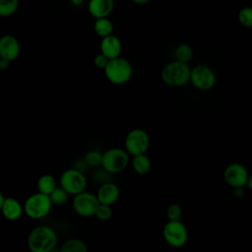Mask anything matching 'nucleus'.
<instances>
[{
  "instance_id": "aec40b11",
  "label": "nucleus",
  "mask_w": 252,
  "mask_h": 252,
  "mask_svg": "<svg viewBox=\"0 0 252 252\" xmlns=\"http://www.w3.org/2000/svg\"><path fill=\"white\" fill-rule=\"evenodd\" d=\"M113 23L108 18L96 19L94 23V31L100 38L113 34Z\"/></svg>"
},
{
  "instance_id": "2f4dec72",
  "label": "nucleus",
  "mask_w": 252,
  "mask_h": 252,
  "mask_svg": "<svg viewBox=\"0 0 252 252\" xmlns=\"http://www.w3.org/2000/svg\"><path fill=\"white\" fill-rule=\"evenodd\" d=\"M131 1L138 5H144V4H147L150 0H131Z\"/></svg>"
},
{
  "instance_id": "4468645a",
  "label": "nucleus",
  "mask_w": 252,
  "mask_h": 252,
  "mask_svg": "<svg viewBox=\"0 0 252 252\" xmlns=\"http://www.w3.org/2000/svg\"><path fill=\"white\" fill-rule=\"evenodd\" d=\"M120 195V190L119 187L110 181L103 182L97 192H96V197L98 199V202L103 205H108L111 206L113 205L119 198Z\"/></svg>"
},
{
  "instance_id": "1a4fd4ad",
  "label": "nucleus",
  "mask_w": 252,
  "mask_h": 252,
  "mask_svg": "<svg viewBox=\"0 0 252 252\" xmlns=\"http://www.w3.org/2000/svg\"><path fill=\"white\" fill-rule=\"evenodd\" d=\"M217 77L214 70L205 64H198L191 69L190 83L199 91H209L216 85Z\"/></svg>"
},
{
  "instance_id": "9b49d317",
  "label": "nucleus",
  "mask_w": 252,
  "mask_h": 252,
  "mask_svg": "<svg viewBox=\"0 0 252 252\" xmlns=\"http://www.w3.org/2000/svg\"><path fill=\"white\" fill-rule=\"evenodd\" d=\"M248 177L249 172L247 168L239 162L229 163L223 170V179L225 183L233 189L246 186Z\"/></svg>"
},
{
  "instance_id": "b1692460",
  "label": "nucleus",
  "mask_w": 252,
  "mask_h": 252,
  "mask_svg": "<svg viewBox=\"0 0 252 252\" xmlns=\"http://www.w3.org/2000/svg\"><path fill=\"white\" fill-rule=\"evenodd\" d=\"M84 161L86 162L87 166H90V167L99 166L101 165V162H102V153L96 150H91L85 155Z\"/></svg>"
},
{
  "instance_id": "6e6552de",
  "label": "nucleus",
  "mask_w": 252,
  "mask_h": 252,
  "mask_svg": "<svg viewBox=\"0 0 252 252\" xmlns=\"http://www.w3.org/2000/svg\"><path fill=\"white\" fill-rule=\"evenodd\" d=\"M162 236L168 245L180 248L188 240V230L181 220H167L162 227Z\"/></svg>"
},
{
  "instance_id": "20e7f679",
  "label": "nucleus",
  "mask_w": 252,
  "mask_h": 252,
  "mask_svg": "<svg viewBox=\"0 0 252 252\" xmlns=\"http://www.w3.org/2000/svg\"><path fill=\"white\" fill-rule=\"evenodd\" d=\"M130 162V155L124 148H110L102 153L101 166L108 174L122 172Z\"/></svg>"
},
{
  "instance_id": "4be33fe9",
  "label": "nucleus",
  "mask_w": 252,
  "mask_h": 252,
  "mask_svg": "<svg viewBox=\"0 0 252 252\" xmlns=\"http://www.w3.org/2000/svg\"><path fill=\"white\" fill-rule=\"evenodd\" d=\"M20 0H0V16L10 17L15 14L19 8Z\"/></svg>"
},
{
  "instance_id": "bb28decb",
  "label": "nucleus",
  "mask_w": 252,
  "mask_h": 252,
  "mask_svg": "<svg viewBox=\"0 0 252 252\" xmlns=\"http://www.w3.org/2000/svg\"><path fill=\"white\" fill-rule=\"evenodd\" d=\"M94 217L102 221L108 220L111 217H112V209L111 206L108 205H103V204H99L96 211H95V215Z\"/></svg>"
},
{
  "instance_id": "5701e85b",
  "label": "nucleus",
  "mask_w": 252,
  "mask_h": 252,
  "mask_svg": "<svg viewBox=\"0 0 252 252\" xmlns=\"http://www.w3.org/2000/svg\"><path fill=\"white\" fill-rule=\"evenodd\" d=\"M69 196H70V194L64 188H62L60 185L57 186L54 189V191L49 195L52 204L55 206L65 205L69 200Z\"/></svg>"
},
{
  "instance_id": "f03ea898",
  "label": "nucleus",
  "mask_w": 252,
  "mask_h": 252,
  "mask_svg": "<svg viewBox=\"0 0 252 252\" xmlns=\"http://www.w3.org/2000/svg\"><path fill=\"white\" fill-rule=\"evenodd\" d=\"M191 68L188 64L173 60L165 64L160 71V79L166 86L179 88L190 82Z\"/></svg>"
},
{
  "instance_id": "9d476101",
  "label": "nucleus",
  "mask_w": 252,
  "mask_h": 252,
  "mask_svg": "<svg viewBox=\"0 0 252 252\" xmlns=\"http://www.w3.org/2000/svg\"><path fill=\"white\" fill-rule=\"evenodd\" d=\"M99 204L100 203L98 202L96 194L94 195L88 191L75 195L72 199V207L75 213L84 218L94 216Z\"/></svg>"
},
{
  "instance_id": "423d86ee",
  "label": "nucleus",
  "mask_w": 252,
  "mask_h": 252,
  "mask_svg": "<svg viewBox=\"0 0 252 252\" xmlns=\"http://www.w3.org/2000/svg\"><path fill=\"white\" fill-rule=\"evenodd\" d=\"M59 185L70 195H78L87 189L88 181L86 175L78 168H68L64 170L59 178Z\"/></svg>"
},
{
  "instance_id": "7c9ffc66",
  "label": "nucleus",
  "mask_w": 252,
  "mask_h": 252,
  "mask_svg": "<svg viewBox=\"0 0 252 252\" xmlns=\"http://www.w3.org/2000/svg\"><path fill=\"white\" fill-rule=\"evenodd\" d=\"M69 1L74 6H80V5H82L85 2V0H69Z\"/></svg>"
},
{
  "instance_id": "cd10ccee",
  "label": "nucleus",
  "mask_w": 252,
  "mask_h": 252,
  "mask_svg": "<svg viewBox=\"0 0 252 252\" xmlns=\"http://www.w3.org/2000/svg\"><path fill=\"white\" fill-rule=\"evenodd\" d=\"M110 59H108L106 56H104L102 53H98L96 54L94 57V64L96 68L98 69H101V70H104L105 67L107 66L108 62H109Z\"/></svg>"
},
{
  "instance_id": "f8f14e48",
  "label": "nucleus",
  "mask_w": 252,
  "mask_h": 252,
  "mask_svg": "<svg viewBox=\"0 0 252 252\" xmlns=\"http://www.w3.org/2000/svg\"><path fill=\"white\" fill-rule=\"evenodd\" d=\"M21 52L18 38L13 34H4L0 38V58L10 62L16 60Z\"/></svg>"
},
{
  "instance_id": "2eb2a0df",
  "label": "nucleus",
  "mask_w": 252,
  "mask_h": 252,
  "mask_svg": "<svg viewBox=\"0 0 252 252\" xmlns=\"http://www.w3.org/2000/svg\"><path fill=\"white\" fill-rule=\"evenodd\" d=\"M114 9V0H89L88 11L96 19L108 18Z\"/></svg>"
},
{
  "instance_id": "7ed1b4c3",
  "label": "nucleus",
  "mask_w": 252,
  "mask_h": 252,
  "mask_svg": "<svg viewBox=\"0 0 252 252\" xmlns=\"http://www.w3.org/2000/svg\"><path fill=\"white\" fill-rule=\"evenodd\" d=\"M103 73L109 83L121 86L128 83L132 78L133 66L128 59L120 56L109 60Z\"/></svg>"
},
{
  "instance_id": "393cba45",
  "label": "nucleus",
  "mask_w": 252,
  "mask_h": 252,
  "mask_svg": "<svg viewBox=\"0 0 252 252\" xmlns=\"http://www.w3.org/2000/svg\"><path fill=\"white\" fill-rule=\"evenodd\" d=\"M239 24L245 28H252V7L246 6L241 8L237 14Z\"/></svg>"
},
{
  "instance_id": "f257e3e1",
  "label": "nucleus",
  "mask_w": 252,
  "mask_h": 252,
  "mask_svg": "<svg viewBox=\"0 0 252 252\" xmlns=\"http://www.w3.org/2000/svg\"><path fill=\"white\" fill-rule=\"evenodd\" d=\"M58 237L55 230L44 224L34 226L29 233L27 244L31 252H51L56 248Z\"/></svg>"
},
{
  "instance_id": "412c9836",
  "label": "nucleus",
  "mask_w": 252,
  "mask_h": 252,
  "mask_svg": "<svg viewBox=\"0 0 252 252\" xmlns=\"http://www.w3.org/2000/svg\"><path fill=\"white\" fill-rule=\"evenodd\" d=\"M193 54H194L193 48L187 43L178 44L174 50L175 60L182 63H186V64H188L191 61Z\"/></svg>"
},
{
  "instance_id": "6ab92c4d",
  "label": "nucleus",
  "mask_w": 252,
  "mask_h": 252,
  "mask_svg": "<svg viewBox=\"0 0 252 252\" xmlns=\"http://www.w3.org/2000/svg\"><path fill=\"white\" fill-rule=\"evenodd\" d=\"M60 252H89L88 245L80 238H69L59 247Z\"/></svg>"
},
{
  "instance_id": "a878e982",
  "label": "nucleus",
  "mask_w": 252,
  "mask_h": 252,
  "mask_svg": "<svg viewBox=\"0 0 252 252\" xmlns=\"http://www.w3.org/2000/svg\"><path fill=\"white\" fill-rule=\"evenodd\" d=\"M182 216V209L176 203L170 204L166 208V218L168 220H180Z\"/></svg>"
},
{
  "instance_id": "c756f323",
  "label": "nucleus",
  "mask_w": 252,
  "mask_h": 252,
  "mask_svg": "<svg viewBox=\"0 0 252 252\" xmlns=\"http://www.w3.org/2000/svg\"><path fill=\"white\" fill-rule=\"evenodd\" d=\"M234 194H235L236 197H242V195L244 194L243 188H235L234 189Z\"/></svg>"
},
{
  "instance_id": "f3484780",
  "label": "nucleus",
  "mask_w": 252,
  "mask_h": 252,
  "mask_svg": "<svg viewBox=\"0 0 252 252\" xmlns=\"http://www.w3.org/2000/svg\"><path fill=\"white\" fill-rule=\"evenodd\" d=\"M57 187L56 179L53 175L45 173L39 176V178L36 181V189L37 192L42 193L44 195H50L54 189Z\"/></svg>"
},
{
  "instance_id": "ddd939ff",
  "label": "nucleus",
  "mask_w": 252,
  "mask_h": 252,
  "mask_svg": "<svg viewBox=\"0 0 252 252\" xmlns=\"http://www.w3.org/2000/svg\"><path fill=\"white\" fill-rule=\"evenodd\" d=\"M99 51L110 60L120 57L122 51L120 38L114 34L101 38L99 42Z\"/></svg>"
},
{
  "instance_id": "0eeeda50",
  "label": "nucleus",
  "mask_w": 252,
  "mask_h": 252,
  "mask_svg": "<svg viewBox=\"0 0 252 252\" xmlns=\"http://www.w3.org/2000/svg\"><path fill=\"white\" fill-rule=\"evenodd\" d=\"M150 148V136L142 128H134L130 130L124 140V149L132 156L146 154Z\"/></svg>"
},
{
  "instance_id": "dca6fc26",
  "label": "nucleus",
  "mask_w": 252,
  "mask_h": 252,
  "mask_svg": "<svg viewBox=\"0 0 252 252\" xmlns=\"http://www.w3.org/2000/svg\"><path fill=\"white\" fill-rule=\"evenodd\" d=\"M3 217L8 220H18L24 213V205L13 197H6L0 206Z\"/></svg>"
},
{
  "instance_id": "473e14b6",
  "label": "nucleus",
  "mask_w": 252,
  "mask_h": 252,
  "mask_svg": "<svg viewBox=\"0 0 252 252\" xmlns=\"http://www.w3.org/2000/svg\"><path fill=\"white\" fill-rule=\"evenodd\" d=\"M251 191H252V173L249 174V177H248V181H247V185H246Z\"/></svg>"
},
{
  "instance_id": "39448f33",
  "label": "nucleus",
  "mask_w": 252,
  "mask_h": 252,
  "mask_svg": "<svg viewBox=\"0 0 252 252\" xmlns=\"http://www.w3.org/2000/svg\"><path fill=\"white\" fill-rule=\"evenodd\" d=\"M52 206L53 204L48 195L35 192L26 199L24 203V214L33 220L43 219L49 215Z\"/></svg>"
},
{
  "instance_id": "c85d7f7f",
  "label": "nucleus",
  "mask_w": 252,
  "mask_h": 252,
  "mask_svg": "<svg viewBox=\"0 0 252 252\" xmlns=\"http://www.w3.org/2000/svg\"><path fill=\"white\" fill-rule=\"evenodd\" d=\"M10 61H8V60H5V59H0V69L1 70H7L8 68H9V66H10Z\"/></svg>"
},
{
  "instance_id": "a211bd4d",
  "label": "nucleus",
  "mask_w": 252,
  "mask_h": 252,
  "mask_svg": "<svg viewBox=\"0 0 252 252\" xmlns=\"http://www.w3.org/2000/svg\"><path fill=\"white\" fill-rule=\"evenodd\" d=\"M131 164L134 171L140 175H145L149 173L152 167V161L146 154L133 157L131 160Z\"/></svg>"
}]
</instances>
